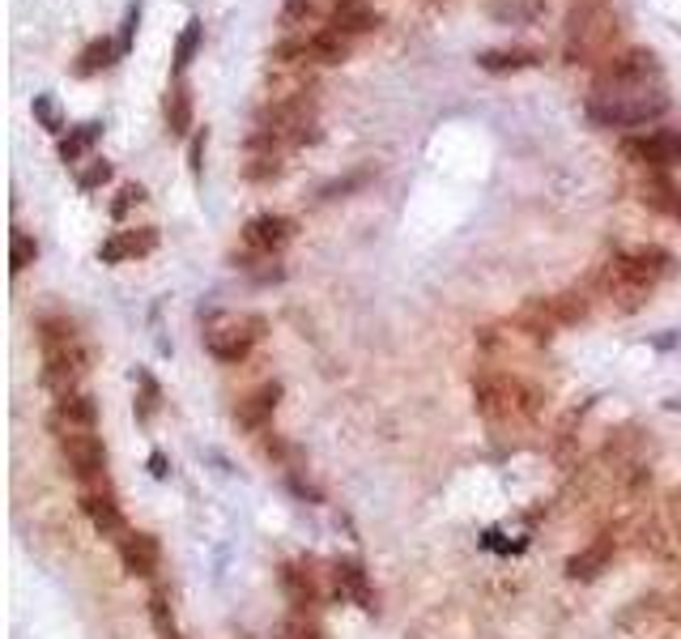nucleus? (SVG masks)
<instances>
[{
  "mask_svg": "<svg viewBox=\"0 0 681 639\" xmlns=\"http://www.w3.org/2000/svg\"><path fill=\"white\" fill-rule=\"evenodd\" d=\"M137 384H141V396L133 401V409H137V422H149L158 414V405H162V389H158V380L149 371H137Z\"/></svg>",
  "mask_w": 681,
  "mask_h": 639,
  "instance_id": "7c9ffc66",
  "label": "nucleus"
},
{
  "mask_svg": "<svg viewBox=\"0 0 681 639\" xmlns=\"http://www.w3.org/2000/svg\"><path fill=\"white\" fill-rule=\"evenodd\" d=\"M294 218L286 213H260V218H251L244 226V251H235V265H264V260H277L294 239Z\"/></svg>",
  "mask_w": 681,
  "mask_h": 639,
  "instance_id": "6e6552de",
  "label": "nucleus"
},
{
  "mask_svg": "<svg viewBox=\"0 0 681 639\" xmlns=\"http://www.w3.org/2000/svg\"><path fill=\"white\" fill-rule=\"evenodd\" d=\"M307 17H311V0H286V4H282V26H286V30L302 26Z\"/></svg>",
  "mask_w": 681,
  "mask_h": 639,
  "instance_id": "e433bc0d",
  "label": "nucleus"
},
{
  "mask_svg": "<svg viewBox=\"0 0 681 639\" xmlns=\"http://www.w3.org/2000/svg\"><path fill=\"white\" fill-rule=\"evenodd\" d=\"M643 82H660V60L652 51L631 48L609 56L600 69H596V82L592 86H643Z\"/></svg>",
  "mask_w": 681,
  "mask_h": 639,
  "instance_id": "9b49d317",
  "label": "nucleus"
},
{
  "mask_svg": "<svg viewBox=\"0 0 681 639\" xmlns=\"http://www.w3.org/2000/svg\"><path fill=\"white\" fill-rule=\"evenodd\" d=\"M587 120H596L600 128H643L656 124L669 111V95L660 82H643V86H592L584 102Z\"/></svg>",
  "mask_w": 681,
  "mask_h": 639,
  "instance_id": "7ed1b4c3",
  "label": "nucleus"
},
{
  "mask_svg": "<svg viewBox=\"0 0 681 639\" xmlns=\"http://www.w3.org/2000/svg\"><path fill=\"white\" fill-rule=\"evenodd\" d=\"M35 333H39V349H60V345L82 342V337H77V324H73L69 316H44V320L35 324Z\"/></svg>",
  "mask_w": 681,
  "mask_h": 639,
  "instance_id": "a878e982",
  "label": "nucleus"
},
{
  "mask_svg": "<svg viewBox=\"0 0 681 639\" xmlns=\"http://www.w3.org/2000/svg\"><path fill=\"white\" fill-rule=\"evenodd\" d=\"M673 618H681V589H678V597H673Z\"/></svg>",
  "mask_w": 681,
  "mask_h": 639,
  "instance_id": "79ce46f5",
  "label": "nucleus"
},
{
  "mask_svg": "<svg viewBox=\"0 0 681 639\" xmlns=\"http://www.w3.org/2000/svg\"><path fill=\"white\" fill-rule=\"evenodd\" d=\"M51 427H90V431H98V401L90 393H82V389L69 396H55Z\"/></svg>",
  "mask_w": 681,
  "mask_h": 639,
  "instance_id": "aec40b11",
  "label": "nucleus"
},
{
  "mask_svg": "<svg viewBox=\"0 0 681 639\" xmlns=\"http://www.w3.org/2000/svg\"><path fill=\"white\" fill-rule=\"evenodd\" d=\"M282 149H247V167L244 175L251 184H269V180H277L282 175Z\"/></svg>",
  "mask_w": 681,
  "mask_h": 639,
  "instance_id": "bb28decb",
  "label": "nucleus"
},
{
  "mask_svg": "<svg viewBox=\"0 0 681 639\" xmlns=\"http://www.w3.org/2000/svg\"><path fill=\"white\" fill-rule=\"evenodd\" d=\"M153 247H158V231H153V226L115 231L107 244L98 247V260H107V265H120V260H137V256H149Z\"/></svg>",
  "mask_w": 681,
  "mask_h": 639,
  "instance_id": "a211bd4d",
  "label": "nucleus"
},
{
  "mask_svg": "<svg viewBox=\"0 0 681 639\" xmlns=\"http://www.w3.org/2000/svg\"><path fill=\"white\" fill-rule=\"evenodd\" d=\"M614 554H618V533L605 529L600 538L587 541L584 550H575V554L567 558V576H571V580H596L600 572H609Z\"/></svg>",
  "mask_w": 681,
  "mask_h": 639,
  "instance_id": "4468645a",
  "label": "nucleus"
},
{
  "mask_svg": "<svg viewBox=\"0 0 681 639\" xmlns=\"http://www.w3.org/2000/svg\"><path fill=\"white\" fill-rule=\"evenodd\" d=\"M587 320V295L584 291H562V295H545L524 303V311L516 316V329L533 342H549L558 329Z\"/></svg>",
  "mask_w": 681,
  "mask_h": 639,
  "instance_id": "0eeeda50",
  "label": "nucleus"
},
{
  "mask_svg": "<svg viewBox=\"0 0 681 639\" xmlns=\"http://www.w3.org/2000/svg\"><path fill=\"white\" fill-rule=\"evenodd\" d=\"M660 529H665V554H681V487L669 491L660 507Z\"/></svg>",
  "mask_w": 681,
  "mask_h": 639,
  "instance_id": "c85d7f7f",
  "label": "nucleus"
},
{
  "mask_svg": "<svg viewBox=\"0 0 681 639\" xmlns=\"http://www.w3.org/2000/svg\"><path fill=\"white\" fill-rule=\"evenodd\" d=\"M162 111H166V128H171V137H188V133H193V95H188V82H184V77L171 82Z\"/></svg>",
  "mask_w": 681,
  "mask_h": 639,
  "instance_id": "4be33fe9",
  "label": "nucleus"
},
{
  "mask_svg": "<svg viewBox=\"0 0 681 639\" xmlns=\"http://www.w3.org/2000/svg\"><path fill=\"white\" fill-rule=\"evenodd\" d=\"M98 137H102V124H98V120L82 124V128H69V137H60V158H64V162H82Z\"/></svg>",
  "mask_w": 681,
  "mask_h": 639,
  "instance_id": "cd10ccee",
  "label": "nucleus"
},
{
  "mask_svg": "<svg viewBox=\"0 0 681 639\" xmlns=\"http://www.w3.org/2000/svg\"><path fill=\"white\" fill-rule=\"evenodd\" d=\"M478 64H482L486 73H520V69H536V64H541V51H533V48H494V51H482V56H478Z\"/></svg>",
  "mask_w": 681,
  "mask_h": 639,
  "instance_id": "b1692460",
  "label": "nucleus"
},
{
  "mask_svg": "<svg viewBox=\"0 0 681 639\" xmlns=\"http://www.w3.org/2000/svg\"><path fill=\"white\" fill-rule=\"evenodd\" d=\"M669 269H673V256L665 247H627L600 265L596 291L609 298L614 311H639L647 295L669 278Z\"/></svg>",
  "mask_w": 681,
  "mask_h": 639,
  "instance_id": "f257e3e1",
  "label": "nucleus"
},
{
  "mask_svg": "<svg viewBox=\"0 0 681 639\" xmlns=\"http://www.w3.org/2000/svg\"><path fill=\"white\" fill-rule=\"evenodd\" d=\"M329 26L340 30L345 39H349V35H367V30L380 26V13H375L371 4H362V0H337L333 13H329Z\"/></svg>",
  "mask_w": 681,
  "mask_h": 639,
  "instance_id": "412c9836",
  "label": "nucleus"
},
{
  "mask_svg": "<svg viewBox=\"0 0 681 639\" xmlns=\"http://www.w3.org/2000/svg\"><path fill=\"white\" fill-rule=\"evenodd\" d=\"M137 22H141V4H128L124 13V26H120V51L133 48V35H137Z\"/></svg>",
  "mask_w": 681,
  "mask_h": 639,
  "instance_id": "4c0bfd02",
  "label": "nucleus"
},
{
  "mask_svg": "<svg viewBox=\"0 0 681 639\" xmlns=\"http://www.w3.org/2000/svg\"><path fill=\"white\" fill-rule=\"evenodd\" d=\"M9 260H13V273H22V269H30V265L39 260V244H35V235H30V231H13Z\"/></svg>",
  "mask_w": 681,
  "mask_h": 639,
  "instance_id": "2f4dec72",
  "label": "nucleus"
},
{
  "mask_svg": "<svg viewBox=\"0 0 681 639\" xmlns=\"http://www.w3.org/2000/svg\"><path fill=\"white\" fill-rule=\"evenodd\" d=\"M200 39H205V26L200 22H188L184 26V35H179V44H175V77H184L188 73V64L196 60V51H200Z\"/></svg>",
  "mask_w": 681,
  "mask_h": 639,
  "instance_id": "c756f323",
  "label": "nucleus"
},
{
  "mask_svg": "<svg viewBox=\"0 0 681 639\" xmlns=\"http://www.w3.org/2000/svg\"><path fill=\"white\" fill-rule=\"evenodd\" d=\"M622 153L647 167V171H660L669 175L673 167H681V133L673 128H652V133H639V137H627L622 142Z\"/></svg>",
  "mask_w": 681,
  "mask_h": 639,
  "instance_id": "9d476101",
  "label": "nucleus"
},
{
  "mask_svg": "<svg viewBox=\"0 0 681 639\" xmlns=\"http://www.w3.org/2000/svg\"><path fill=\"white\" fill-rule=\"evenodd\" d=\"M264 337V320L260 316H239V311H218L205 320V354L226 362V367H239L247 354L256 349V342Z\"/></svg>",
  "mask_w": 681,
  "mask_h": 639,
  "instance_id": "423d86ee",
  "label": "nucleus"
},
{
  "mask_svg": "<svg viewBox=\"0 0 681 639\" xmlns=\"http://www.w3.org/2000/svg\"><path fill=\"white\" fill-rule=\"evenodd\" d=\"M86 371H90V354H86V345L73 342V345H60V349H44V389L55 396H69L82 389V380H86Z\"/></svg>",
  "mask_w": 681,
  "mask_h": 639,
  "instance_id": "1a4fd4ad",
  "label": "nucleus"
},
{
  "mask_svg": "<svg viewBox=\"0 0 681 639\" xmlns=\"http://www.w3.org/2000/svg\"><path fill=\"white\" fill-rule=\"evenodd\" d=\"M115 56H120V44H111V39H95L90 48L77 56L73 73H77V77H95V73H102V69H111V64H115Z\"/></svg>",
  "mask_w": 681,
  "mask_h": 639,
  "instance_id": "393cba45",
  "label": "nucleus"
},
{
  "mask_svg": "<svg viewBox=\"0 0 681 639\" xmlns=\"http://www.w3.org/2000/svg\"><path fill=\"white\" fill-rule=\"evenodd\" d=\"M149 618H153V627H158V636L162 639H184L175 631V618H171V610H166V597L162 592H153L149 597Z\"/></svg>",
  "mask_w": 681,
  "mask_h": 639,
  "instance_id": "473e14b6",
  "label": "nucleus"
},
{
  "mask_svg": "<svg viewBox=\"0 0 681 639\" xmlns=\"http://www.w3.org/2000/svg\"><path fill=\"white\" fill-rule=\"evenodd\" d=\"M639 200H643L652 213L681 222V188L673 184V180H669V175H660V171H647V180H643V188H639Z\"/></svg>",
  "mask_w": 681,
  "mask_h": 639,
  "instance_id": "6ab92c4d",
  "label": "nucleus"
},
{
  "mask_svg": "<svg viewBox=\"0 0 681 639\" xmlns=\"http://www.w3.org/2000/svg\"><path fill=\"white\" fill-rule=\"evenodd\" d=\"M55 435V452L69 469V478L90 491V487H107V443L90 427H51Z\"/></svg>",
  "mask_w": 681,
  "mask_h": 639,
  "instance_id": "39448f33",
  "label": "nucleus"
},
{
  "mask_svg": "<svg viewBox=\"0 0 681 639\" xmlns=\"http://www.w3.org/2000/svg\"><path fill=\"white\" fill-rule=\"evenodd\" d=\"M277 401H282V384H260V389H251V393L235 405V422H239L244 431H264V427L273 422V414H277Z\"/></svg>",
  "mask_w": 681,
  "mask_h": 639,
  "instance_id": "2eb2a0df",
  "label": "nucleus"
},
{
  "mask_svg": "<svg viewBox=\"0 0 681 639\" xmlns=\"http://www.w3.org/2000/svg\"><path fill=\"white\" fill-rule=\"evenodd\" d=\"M35 115L44 120V128H48V133H55V137L64 133V120H60V111H55V102H51L48 95H39V99H35Z\"/></svg>",
  "mask_w": 681,
  "mask_h": 639,
  "instance_id": "f704fd0d",
  "label": "nucleus"
},
{
  "mask_svg": "<svg viewBox=\"0 0 681 639\" xmlns=\"http://www.w3.org/2000/svg\"><path fill=\"white\" fill-rule=\"evenodd\" d=\"M307 56H311V64H345L349 60V39L333 26H324V30L307 35Z\"/></svg>",
  "mask_w": 681,
  "mask_h": 639,
  "instance_id": "5701e85b",
  "label": "nucleus"
},
{
  "mask_svg": "<svg viewBox=\"0 0 681 639\" xmlns=\"http://www.w3.org/2000/svg\"><path fill=\"white\" fill-rule=\"evenodd\" d=\"M473 405L478 414L486 418L490 427H503V431H516V427H533L545 409V393L536 389L533 380L507 371V367H494L486 362L478 376H473Z\"/></svg>",
  "mask_w": 681,
  "mask_h": 639,
  "instance_id": "f03ea898",
  "label": "nucleus"
},
{
  "mask_svg": "<svg viewBox=\"0 0 681 639\" xmlns=\"http://www.w3.org/2000/svg\"><path fill=\"white\" fill-rule=\"evenodd\" d=\"M290 639H324V636H320V631H315L311 623H294V627H290Z\"/></svg>",
  "mask_w": 681,
  "mask_h": 639,
  "instance_id": "ea45409f",
  "label": "nucleus"
},
{
  "mask_svg": "<svg viewBox=\"0 0 681 639\" xmlns=\"http://www.w3.org/2000/svg\"><path fill=\"white\" fill-rule=\"evenodd\" d=\"M141 200H146V188H141V184H124V188H120V200L111 205V218H124V213H128L133 205H141Z\"/></svg>",
  "mask_w": 681,
  "mask_h": 639,
  "instance_id": "c9c22d12",
  "label": "nucleus"
},
{
  "mask_svg": "<svg viewBox=\"0 0 681 639\" xmlns=\"http://www.w3.org/2000/svg\"><path fill=\"white\" fill-rule=\"evenodd\" d=\"M107 180H111V162H107V158H95V162L77 175V188H82V193H95V188H102Z\"/></svg>",
  "mask_w": 681,
  "mask_h": 639,
  "instance_id": "72a5a7b5",
  "label": "nucleus"
},
{
  "mask_svg": "<svg viewBox=\"0 0 681 639\" xmlns=\"http://www.w3.org/2000/svg\"><path fill=\"white\" fill-rule=\"evenodd\" d=\"M282 589H286V597H290V605L298 614H311L324 601V589H320L311 563H286L282 567Z\"/></svg>",
  "mask_w": 681,
  "mask_h": 639,
  "instance_id": "f3484780",
  "label": "nucleus"
},
{
  "mask_svg": "<svg viewBox=\"0 0 681 639\" xmlns=\"http://www.w3.org/2000/svg\"><path fill=\"white\" fill-rule=\"evenodd\" d=\"M622 26L605 4H580L567 22V60L571 64H605L614 56Z\"/></svg>",
  "mask_w": 681,
  "mask_h": 639,
  "instance_id": "20e7f679",
  "label": "nucleus"
},
{
  "mask_svg": "<svg viewBox=\"0 0 681 639\" xmlns=\"http://www.w3.org/2000/svg\"><path fill=\"white\" fill-rule=\"evenodd\" d=\"M115 550H120L124 572H128V576H141V580H149V576L158 572V563H162L158 538H153V533H141V529H128L124 538L115 541Z\"/></svg>",
  "mask_w": 681,
  "mask_h": 639,
  "instance_id": "ddd939ff",
  "label": "nucleus"
},
{
  "mask_svg": "<svg viewBox=\"0 0 681 639\" xmlns=\"http://www.w3.org/2000/svg\"><path fill=\"white\" fill-rule=\"evenodd\" d=\"M333 589H337L345 601H354L358 610H375L371 576H367V567H362L358 558H337V563H333Z\"/></svg>",
  "mask_w": 681,
  "mask_h": 639,
  "instance_id": "dca6fc26",
  "label": "nucleus"
},
{
  "mask_svg": "<svg viewBox=\"0 0 681 639\" xmlns=\"http://www.w3.org/2000/svg\"><path fill=\"white\" fill-rule=\"evenodd\" d=\"M149 474H153V478H166V456L153 452V456H149Z\"/></svg>",
  "mask_w": 681,
  "mask_h": 639,
  "instance_id": "a19ab883",
  "label": "nucleus"
},
{
  "mask_svg": "<svg viewBox=\"0 0 681 639\" xmlns=\"http://www.w3.org/2000/svg\"><path fill=\"white\" fill-rule=\"evenodd\" d=\"M77 503H82V512H86V520L95 525L98 538H111L120 541L128 533V525H124V507H120V499L111 491V482L107 487H90V491L77 494Z\"/></svg>",
  "mask_w": 681,
  "mask_h": 639,
  "instance_id": "f8f14e48",
  "label": "nucleus"
},
{
  "mask_svg": "<svg viewBox=\"0 0 681 639\" xmlns=\"http://www.w3.org/2000/svg\"><path fill=\"white\" fill-rule=\"evenodd\" d=\"M205 142H209V133H196V137H193V149H188V158H193L188 167H193L196 180H200V153H205Z\"/></svg>",
  "mask_w": 681,
  "mask_h": 639,
  "instance_id": "58836bf2",
  "label": "nucleus"
}]
</instances>
